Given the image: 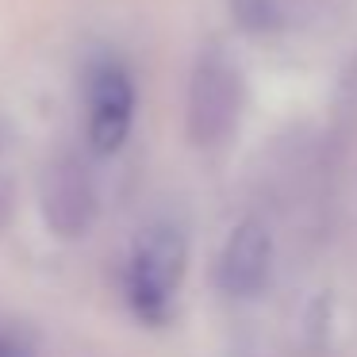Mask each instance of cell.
I'll return each instance as SVG.
<instances>
[{"label": "cell", "mask_w": 357, "mask_h": 357, "mask_svg": "<svg viewBox=\"0 0 357 357\" xmlns=\"http://www.w3.org/2000/svg\"><path fill=\"white\" fill-rule=\"evenodd\" d=\"M188 269V242L177 227L158 223L135 242L131 265H127V300L135 315L146 323H165L169 303L177 296Z\"/></svg>", "instance_id": "1"}, {"label": "cell", "mask_w": 357, "mask_h": 357, "mask_svg": "<svg viewBox=\"0 0 357 357\" xmlns=\"http://www.w3.org/2000/svg\"><path fill=\"white\" fill-rule=\"evenodd\" d=\"M242 116V73L223 50H204L188 81V139L196 146H219L231 139Z\"/></svg>", "instance_id": "2"}, {"label": "cell", "mask_w": 357, "mask_h": 357, "mask_svg": "<svg viewBox=\"0 0 357 357\" xmlns=\"http://www.w3.org/2000/svg\"><path fill=\"white\" fill-rule=\"evenodd\" d=\"M89 93V142L96 154H116L131 135L135 81L119 62H96L85 81Z\"/></svg>", "instance_id": "3"}, {"label": "cell", "mask_w": 357, "mask_h": 357, "mask_svg": "<svg viewBox=\"0 0 357 357\" xmlns=\"http://www.w3.org/2000/svg\"><path fill=\"white\" fill-rule=\"evenodd\" d=\"M43 219L58 238H81L96 219V188L77 158H58L43 177Z\"/></svg>", "instance_id": "4"}, {"label": "cell", "mask_w": 357, "mask_h": 357, "mask_svg": "<svg viewBox=\"0 0 357 357\" xmlns=\"http://www.w3.org/2000/svg\"><path fill=\"white\" fill-rule=\"evenodd\" d=\"M273 273V234L261 219H242L231 234H227L223 250H219L215 277L227 296L250 300L269 284Z\"/></svg>", "instance_id": "5"}, {"label": "cell", "mask_w": 357, "mask_h": 357, "mask_svg": "<svg viewBox=\"0 0 357 357\" xmlns=\"http://www.w3.org/2000/svg\"><path fill=\"white\" fill-rule=\"evenodd\" d=\"M227 4H231L234 24L250 35H277L284 27L280 0H227Z\"/></svg>", "instance_id": "6"}, {"label": "cell", "mask_w": 357, "mask_h": 357, "mask_svg": "<svg viewBox=\"0 0 357 357\" xmlns=\"http://www.w3.org/2000/svg\"><path fill=\"white\" fill-rule=\"evenodd\" d=\"M8 211H12V196H8V188L0 185V227L8 223Z\"/></svg>", "instance_id": "7"}, {"label": "cell", "mask_w": 357, "mask_h": 357, "mask_svg": "<svg viewBox=\"0 0 357 357\" xmlns=\"http://www.w3.org/2000/svg\"><path fill=\"white\" fill-rule=\"evenodd\" d=\"M0 357H16V349H12V346H8V342H4V338H0Z\"/></svg>", "instance_id": "8"}]
</instances>
